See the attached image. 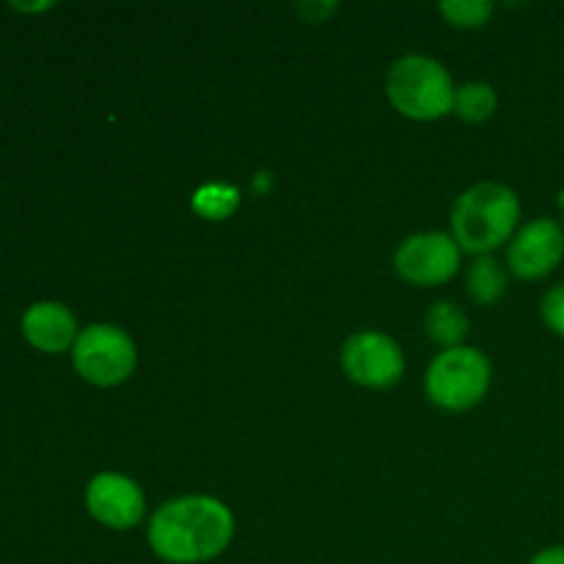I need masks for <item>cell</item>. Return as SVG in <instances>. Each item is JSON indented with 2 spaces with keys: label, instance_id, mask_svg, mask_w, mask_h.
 Instances as JSON below:
<instances>
[{
  "label": "cell",
  "instance_id": "obj_12",
  "mask_svg": "<svg viewBox=\"0 0 564 564\" xmlns=\"http://www.w3.org/2000/svg\"><path fill=\"white\" fill-rule=\"evenodd\" d=\"M427 334L435 345L444 347H457L463 341V336L468 334V319L455 303L441 301L430 308L427 314Z\"/></svg>",
  "mask_w": 564,
  "mask_h": 564
},
{
  "label": "cell",
  "instance_id": "obj_13",
  "mask_svg": "<svg viewBox=\"0 0 564 564\" xmlns=\"http://www.w3.org/2000/svg\"><path fill=\"white\" fill-rule=\"evenodd\" d=\"M496 105H499V99L488 83H468L455 94V113L468 124L488 121L496 113Z\"/></svg>",
  "mask_w": 564,
  "mask_h": 564
},
{
  "label": "cell",
  "instance_id": "obj_14",
  "mask_svg": "<svg viewBox=\"0 0 564 564\" xmlns=\"http://www.w3.org/2000/svg\"><path fill=\"white\" fill-rule=\"evenodd\" d=\"M237 204H240V193H237V187L229 185H204L193 196V209L207 220L229 218Z\"/></svg>",
  "mask_w": 564,
  "mask_h": 564
},
{
  "label": "cell",
  "instance_id": "obj_8",
  "mask_svg": "<svg viewBox=\"0 0 564 564\" xmlns=\"http://www.w3.org/2000/svg\"><path fill=\"white\" fill-rule=\"evenodd\" d=\"M564 257V229L556 220L538 218L518 231L512 240L507 262L510 270L523 281H538L554 273Z\"/></svg>",
  "mask_w": 564,
  "mask_h": 564
},
{
  "label": "cell",
  "instance_id": "obj_10",
  "mask_svg": "<svg viewBox=\"0 0 564 564\" xmlns=\"http://www.w3.org/2000/svg\"><path fill=\"white\" fill-rule=\"evenodd\" d=\"M22 336L39 352H64L75 347L77 341V323L75 314L55 301H39L25 308L20 323Z\"/></svg>",
  "mask_w": 564,
  "mask_h": 564
},
{
  "label": "cell",
  "instance_id": "obj_4",
  "mask_svg": "<svg viewBox=\"0 0 564 564\" xmlns=\"http://www.w3.org/2000/svg\"><path fill=\"white\" fill-rule=\"evenodd\" d=\"M490 386V364L474 347H452L427 369V394L446 411L477 405Z\"/></svg>",
  "mask_w": 564,
  "mask_h": 564
},
{
  "label": "cell",
  "instance_id": "obj_16",
  "mask_svg": "<svg viewBox=\"0 0 564 564\" xmlns=\"http://www.w3.org/2000/svg\"><path fill=\"white\" fill-rule=\"evenodd\" d=\"M543 319L556 336L564 339V284L554 286V290L543 297Z\"/></svg>",
  "mask_w": 564,
  "mask_h": 564
},
{
  "label": "cell",
  "instance_id": "obj_1",
  "mask_svg": "<svg viewBox=\"0 0 564 564\" xmlns=\"http://www.w3.org/2000/svg\"><path fill=\"white\" fill-rule=\"evenodd\" d=\"M235 534L229 507L209 496H185L160 507L149 523V545L163 562L202 564L226 551Z\"/></svg>",
  "mask_w": 564,
  "mask_h": 564
},
{
  "label": "cell",
  "instance_id": "obj_6",
  "mask_svg": "<svg viewBox=\"0 0 564 564\" xmlns=\"http://www.w3.org/2000/svg\"><path fill=\"white\" fill-rule=\"evenodd\" d=\"M341 367L347 378L367 389H389L405 372V358L394 339L375 330H364L347 339L341 352Z\"/></svg>",
  "mask_w": 564,
  "mask_h": 564
},
{
  "label": "cell",
  "instance_id": "obj_5",
  "mask_svg": "<svg viewBox=\"0 0 564 564\" xmlns=\"http://www.w3.org/2000/svg\"><path fill=\"white\" fill-rule=\"evenodd\" d=\"M77 375L94 386H119L135 369V345L116 325H88L72 347Z\"/></svg>",
  "mask_w": 564,
  "mask_h": 564
},
{
  "label": "cell",
  "instance_id": "obj_9",
  "mask_svg": "<svg viewBox=\"0 0 564 564\" xmlns=\"http://www.w3.org/2000/svg\"><path fill=\"white\" fill-rule=\"evenodd\" d=\"M86 507L108 529H132L143 518V494L124 474H97L86 488Z\"/></svg>",
  "mask_w": 564,
  "mask_h": 564
},
{
  "label": "cell",
  "instance_id": "obj_15",
  "mask_svg": "<svg viewBox=\"0 0 564 564\" xmlns=\"http://www.w3.org/2000/svg\"><path fill=\"white\" fill-rule=\"evenodd\" d=\"M446 20L457 28H479L490 20L494 14V6L488 0H449V3L441 6Z\"/></svg>",
  "mask_w": 564,
  "mask_h": 564
},
{
  "label": "cell",
  "instance_id": "obj_18",
  "mask_svg": "<svg viewBox=\"0 0 564 564\" xmlns=\"http://www.w3.org/2000/svg\"><path fill=\"white\" fill-rule=\"evenodd\" d=\"M297 9H301V14L306 17V20H312V22H319L323 20V14H330V11L336 9L334 3H328V6H314V3H306V6H297Z\"/></svg>",
  "mask_w": 564,
  "mask_h": 564
},
{
  "label": "cell",
  "instance_id": "obj_17",
  "mask_svg": "<svg viewBox=\"0 0 564 564\" xmlns=\"http://www.w3.org/2000/svg\"><path fill=\"white\" fill-rule=\"evenodd\" d=\"M529 564H564V549L562 545H554V549L540 551Z\"/></svg>",
  "mask_w": 564,
  "mask_h": 564
},
{
  "label": "cell",
  "instance_id": "obj_11",
  "mask_svg": "<svg viewBox=\"0 0 564 564\" xmlns=\"http://www.w3.org/2000/svg\"><path fill=\"white\" fill-rule=\"evenodd\" d=\"M468 292L479 306H494L507 292V275L494 257H482L468 270Z\"/></svg>",
  "mask_w": 564,
  "mask_h": 564
},
{
  "label": "cell",
  "instance_id": "obj_3",
  "mask_svg": "<svg viewBox=\"0 0 564 564\" xmlns=\"http://www.w3.org/2000/svg\"><path fill=\"white\" fill-rule=\"evenodd\" d=\"M386 91L391 105L408 119L433 121L455 110L457 91L449 72L427 55H408L397 61L389 72Z\"/></svg>",
  "mask_w": 564,
  "mask_h": 564
},
{
  "label": "cell",
  "instance_id": "obj_19",
  "mask_svg": "<svg viewBox=\"0 0 564 564\" xmlns=\"http://www.w3.org/2000/svg\"><path fill=\"white\" fill-rule=\"evenodd\" d=\"M17 11H44L50 9V3H36V6H22V3H14Z\"/></svg>",
  "mask_w": 564,
  "mask_h": 564
},
{
  "label": "cell",
  "instance_id": "obj_7",
  "mask_svg": "<svg viewBox=\"0 0 564 564\" xmlns=\"http://www.w3.org/2000/svg\"><path fill=\"white\" fill-rule=\"evenodd\" d=\"M397 273L416 286L446 284L460 268V246L438 231L408 237L394 257Z\"/></svg>",
  "mask_w": 564,
  "mask_h": 564
},
{
  "label": "cell",
  "instance_id": "obj_2",
  "mask_svg": "<svg viewBox=\"0 0 564 564\" xmlns=\"http://www.w3.org/2000/svg\"><path fill=\"white\" fill-rule=\"evenodd\" d=\"M521 218L518 196L505 185L482 182L463 193L452 213L455 242L468 253H485L499 248Z\"/></svg>",
  "mask_w": 564,
  "mask_h": 564
}]
</instances>
